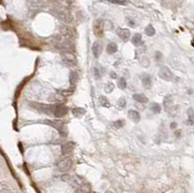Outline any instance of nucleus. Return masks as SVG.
<instances>
[{
  "mask_svg": "<svg viewBox=\"0 0 194 193\" xmlns=\"http://www.w3.org/2000/svg\"><path fill=\"white\" fill-rule=\"evenodd\" d=\"M29 107L34 109L35 111L41 113V114H45L48 116H55V105H46V104H42V103L30 102Z\"/></svg>",
  "mask_w": 194,
  "mask_h": 193,
  "instance_id": "1",
  "label": "nucleus"
},
{
  "mask_svg": "<svg viewBox=\"0 0 194 193\" xmlns=\"http://www.w3.org/2000/svg\"><path fill=\"white\" fill-rule=\"evenodd\" d=\"M73 166V161L69 156H63L60 157L56 162V167L60 172H67Z\"/></svg>",
  "mask_w": 194,
  "mask_h": 193,
  "instance_id": "2",
  "label": "nucleus"
},
{
  "mask_svg": "<svg viewBox=\"0 0 194 193\" xmlns=\"http://www.w3.org/2000/svg\"><path fill=\"white\" fill-rule=\"evenodd\" d=\"M158 76H159L160 79L164 80V81H167V82L172 81V79H173L172 71L168 67H166V66L160 67L159 71H158Z\"/></svg>",
  "mask_w": 194,
  "mask_h": 193,
  "instance_id": "3",
  "label": "nucleus"
},
{
  "mask_svg": "<svg viewBox=\"0 0 194 193\" xmlns=\"http://www.w3.org/2000/svg\"><path fill=\"white\" fill-rule=\"evenodd\" d=\"M52 14H53L55 17H57L61 21L65 22H72V16L69 14V13H66V12H63V11H60V10H56V9H53Z\"/></svg>",
  "mask_w": 194,
  "mask_h": 193,
  "instance_id": "4",
  "label": "nucleus"
},
{
  "mask_svg": "<svg viewBox=\"0 0 194 193\" xmlns=\"http://www.w3.org/2000/svg\"><path fill=\"white\" fill-rule=\"evenodd\" d=\"M163 108H164L165 112H167L168 114H172V113L175 111V104H174V101L171 96H166L163 100Z\"/></svg>",
  "mask_w": 194,
  "mask_h": 193,
  "instance_id": "5",
  "label": "nucleus"
},
{
  "mask_svg": "<svg viewBox=\"0 0 194 193\" xmlns=\"http://www.w3.org/2000/svg\"><path fill=\"white\" fill-rule=\"evenodd\" d=\"M61 56H62V61L64 62L66 65L72 66L76 64V56L73 52H62Z\"/></svg>",
  "mask_w": 194,
  "mask_h": 193,
  "instance_id": "6",
  "label": "nucleus"
},
{
  "mask_svg": "<svg viewBox=\"0 0 194 193\" xmlns=\"http://www.w3.org/2000/svg\"><path fill=\"white\" fill-rule=\"evenodd\" d=\"M93 32H94L96 37H100V38L103 37V35H104V24H103V22L101 19H98L94 23Z\"/></svg>",
  "mask_w": 194,
  "mask_h": 193,
  "instance_id": "7",
  "label": "nucleus"
},
{
  "mask_svg": "<svg viewBox=\"0 0 194 193\" xmlns=\"http://www.w3.org/2000/svg\"><path fill=\"white\" fill-rule=\"evenodd\" d=\"M68 109L66 106L62 104L55 105V118H63L64 116L67 115Z\"/></svg>",
  "mask_w": 194,
  "mask_h": 193,
  "instance_id": "8",
  "label": "nucleus"
},
{
  "mask_svg": "<svg viewBox=\"0 0 194 193\" xmlns=\"http://www.w3.org/2000/svg\"><path fill=\"white\" fill-rule=\"evenodd\" d=\"M116 33H118L119 37L121 39L123 42H127L130 39V37H131L130 30L127 28H119L118 30H116Z\"/></svg>",
  "mask_w": 194,
  "mask_h": 193,
  "instance_id": "9",
  "label": "nucleus"
},
{
  "mask_svg": "<svg viewBox=\"0 0 194 193\" xmlns=\"http://www.w3.org/2000/svg\"><path fill=\"white\" fill-rule=\"evenodd\" d=\"M92 54L94 55L95 58H98L100 55H101V52H102V46H101V43L98 42V41H95L93 43L92 45Z\"/></svg>",
  "mask_w": 194,
  "mask_h": 193,
  "instance_id": "10",
  "label": "nucleus"
},
{
  "mask_svg": "<svg viewBox=\"0 0 194 193\" xmlns=\"http://www.w3.org/2000/svg\"><path fill=\"white\" fill-rule=\"evenodd\" d=\"M61 33L63 35L65 36L67 39H74L75 36H76V33L74 31V29H73L72 27H68V26H66V27H62L61 28Z\"/></svg>",
  "mask_w": 194,
  "mask_h": 193,
  "instance_id": "11",
  "label": "nucleus"
},
{
  "mask_svg": "<svg viewBox=\"0 0 194 193\" xmlns=\"http://www.w3.org/2000/svg\"><path fill=\"white\" fill-rule=\"evenodd\" d=\"M141 80H142V84H143L144 88H147V89L152 88V78H150L149 75L143 74V76L141 77Z\"/></svg>",
  "mask_w": 194,
  "mask_h": 193,
  "instance_id": "12",
  "label": "nucleus"
},
{
  "mask_svg": "<svg viewBox=\"0 0 194 193\" xmlns=\"http://www.w3.org/2000/svg\"><path fill=\"white\" fill-rule=\"evenodd\" d=\"M128 116L130 119H132L134 122H138L140 121V118H141V116H140V114L137 111H135V110H129L128 112Z\"/></svg>",
  "mask_w": 194,
  "mask_h": 193,
  "instance_id": "13",
  "label": "nucleus"
},
{
  "mask_svg": "<svg viewBox=\"0 0 194 193\" xmlns=\"http://www.w3.org/2000/svg\"><path fill=\"white\" fill-rule=\"evenodd\" d=\"M133 99L139 103H147L149 101L148 97H147L146 95L142 94V93H135V94L133 95Z\"/></svg>",
  "mask_w": 194,
  "mask_h": 193,
  "instance_id": "14",
  "label": "nucleus"
},
{
  "mask_svg": "<svg viewBox=\"0 0 194 193\" xmlns=\"http://www.w3.org/2000/svg\"><path fill=\"white\" fill-rule=\"evenodd\" d=\"M72 151H73V145L71 143H65V144L61 145V151L64 155L68 154Z\"/></svg>",
  "mask_w": 194,
  "mask_h": 193,
  "instance_id": "15",
  "label": "nucleus"
},
{
  "mask_svg": "<svg viewBox=\"0 0 194 193\" xmlns=\"http://www.w3.org/2000/svg\"><path fill=\"white\" fill-rule=\"evenodd\" d=\"M131 41L132 43L134 44L135 46H140L143 44V39H142V35L139 34V33H136V34L133 36L131 38Z\"/></svg>",
  "mask_w": 194,
  "mask_h": 193,
  "instance_id": "16",
  "label": "nucleus"
},
{
  "mask_svg": "<svg viewBox=\"0 0 194 193\" xmlns=\"http://www.w3.org/2000/svg\"><path fill=\"white\" fill-rule=\"evenodd\" d=\"M118 51V45L116 44V43H110L107 46V52H108L109 55H113L115 54V52Z\"/></svg>",
  "mask_w": 194,
  "mask_h": 193,
  "instance_id": "17",
  "label": "nucleus"
},
{
  "mask_svg": "<svg viewBox=\"0 0 194 193\" xmlns=\"http://www.w3.org/2000/svg\"><path fill=\"white\" fill-rule=\"evenodd\" d=\"M150 111L154 113V114H159L161 112V106L158 103H152L150 104Z\"/></svg>",
  "mask_w": 194,
  "mask_h": 193,
  "instance_id": "18",
  "label": "nucleus"
},
{
  "mask_svg": "<svg viewBox=\"0 0 194 193\" xmlns=\"http://www.w3.org/2000/svg\"><path fill=\"white\" fill-rule=\"evenodd\" d=\"M72 113H73V115H74L75 116H77V118H80V116H82L85 115L86 110H85V109H83V108L78 107V108L73 109Z\"/></svg>",
  "mask_w": 194,
  "mask_h": 193,
  "instance_id": "19",
  "label": "nucleus"
},
{
  "mask_svg": "<svg viewBox=\"0 0 194 193\" xmlns=\"http://www.w3.org/2000/svg\"><path fill=\"white\" fill-rule=\"evenodd\" d=\"M99 105L102 107H110V103L105 96H100L99 97Z\"/></svg>",
  "mask_w": 194,
  "mask_h": 193,
  "instance_id": "20",
  "label": "nucleus"
},
{
  "mask_svg": "<svg viewBox=\"0 0 194 193\" xmlns=\"http://www.w3.org/2000/svg\"><path fill=\"white\" fill-rule=\"evenodd\" d=\"M145 33L148 36H150V37H152V36H153L155 34V30H154V28L152 27V24H149V25H148L146 27V29H145Z\"/></svg>",
  "mask_w": 194,
  "mask_h": 193,
  "instance_id": "21",
  "label": "nucleus"
},
{
  "mask_svg": "<svg viewBox=\"0 0 194 193\" xmlns=\"http://www.w3.org/2000/svg\"><path fill=\"white\" fill-rule=\"evenodd\" d=\"M114 89H115V85H114V83H112V82L107 83L106 85H105V91L107 93H111Z\"/></svg>",
  "mask_w": 194,
  "mask_h": 193,
  "instance_id": "22",
  "label": "nucleus"
},
{
  "mask_svg": "<svg viewBox=\"0 0 194 193\" xmlns=\"http://www.w3.org/2000/svg\"><path fill=\"white\" fill-rule=\"evenodd\" d=\"M124 124H125V122H124L123 119H119V121H116L114 122V126H115L116 129H120L121 127L124 126Z\"/></svg>",
  "mask_w": 194,
  "mask_h": 193,
  "instance_id": "23",
  "label": "nucleus"
},
{
  "mask_svg": "<svg viewBox=\"0 0 194 193\" xmlns=\"http://www.w3.org/2000/svg\"><path fill=\"white\" fill-rule=\"evenodd\" d=\"M118 85H119V88L124 89V88H126V81H125V79H124V78H120V79L119 80Z\"/></svg>",
  "mask_w": 194,
  "mask_h": 193,
  "instance_id": "24",
  "label": "nucleus"
},
{
  "mask_svg": "<svg viewBox=\"0 0 194 193\" xmlns=\"http://www.w3.org/2000/svg\"><path fill=\"white\" fill-rule=\"evenodd\" d=\"M77 73L76 72H74V71H72L71 73H70V78H69V80H70V83L71 84H75V83L77 82Z\"/></svg>",
  "mask_w": 194,
  "mask_h": 193,
  "instance_id": "25",
  "label": "nucleus"
},
{
  "mask_svg": "<svg viewBox=\"0 0 194 193\" xmlns=\"http://www.w3.org/2000/svg\"><path fill=\"white\" fill-rule=\"evenodd\" d=\"M108 1L113 3V4H116V5H126L127 4L126 0H108Z\"/></svg>",
  "mask_w": 194,
  "mask_h": 193,
  "instance_id": "26",
  "label": "nucleus"
},
{
  "mask_svg": "<svg viewBox=\"0 0 194 193\" xmlns=\"http://www.w3.org/2000/svg\"><path fill=\"white\" fill-rule=\"evenodd\" d=\"M141 63L142 64L145 66V67H148V66L149 65V58L146 57V56H144V57L141 59Z\"/></svg>",
  "mask_w": 194,
  "mask_h": 193,
  "instance_id": "27",
  "label": "nucleus"
},
{
  "mask_svg": "<svg viewBox=\"0 0 194 193\" xmlns=\"http://www.w3.org/2000/svg\"><path fill=\"white\" fill-rule=\"evenodd\" d=\"M125 105H126L125 99H124V98H120L119 100V106L120 108H124Z\"/></svg>",
  "mask_w": 194,
  "mask_h": 193,
  "instance_id": "28",
  "label": "nucleus"
},
{
  "mask_svg": "<svg viewBox=\"0 0 194 193\" xmlns=\"http://www.w3.org/2000/svg\"><path fill=\"white\" fill-rule=\"evenodd\" d=\"M94 74H95L96 79H99L100 77H101V74H100V72L98 71V69L97 68H94Z\"/></svg>",
  "mask_w": 194,
  "mask_h": 193,
  "instance_id": "29",
  "label": "nucleus"
},
{
  "mask_svg": "<svg viewBox=\"0 0 194 193\" xmlns=\"http://www.w3.org/2000/svg\"><path fill=\"white\" fill-rule=\"evenodd\" d=\"M112 78H116V74H115V73H112Z\"/></svg>",
  "mask_w": 194,
  "mask_h": 193,
  "instance_id": "30",
  "label": "nucleus"
}]
</instances>
